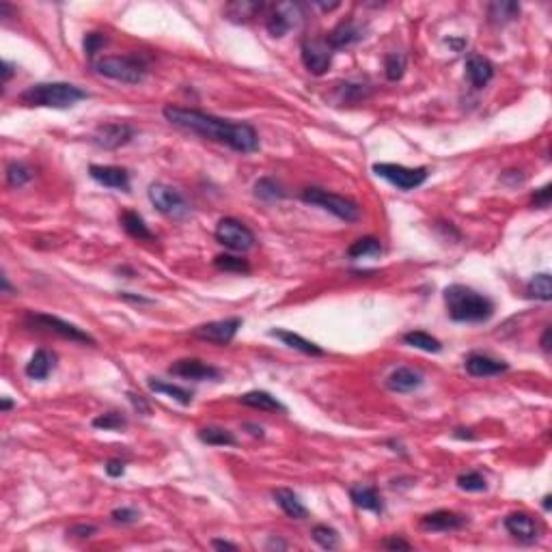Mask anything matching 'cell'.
Here are the masks:
<instances>
[{
    "label": "cell",
    "mask_w": 552,
    "mask_h": 552,
    "mask_svg": "<svg viewBox=\"0 0 552 552\" xmlns=\"http://www.w3.org/2000/svg\"><path fill=\"white\" fill-rule=\"evenodd\" d=\"M162 114L175 128L222 143L237 153H255L259 149V134L251 124H235V121L220 119L203 110L173 106V104L164 106Z\"/></svg>",
    "instance_id": "1"
},
{
    "label": "cell",
    "mask_w": 552,
    "mask_h": 552,
    "mask_svg": "<svg viewBox=\"0 0 552 552\" xmlns=\"http://www.w3.org/2000/svg\"><path fill=\"white\" fill-rule=\"evenodd\" d=\"M445 304L449 318L462 324H483L494 315V302L466 285H449Z\"/></svg>",
    "instance_id": "2"
},
{
    "label": "cell",
    "mask_w": 552,
    "mask_h": 552,
    "mask_svg": "<svg viewBox=\"0 0 552 552\" xmlns=\"http://www.w3.org/2000/svg\"><path fill=\"white\" fill-rule=\"evenodd\" d=\"M89 93L82 91L76 85L70 82H39L28 87L20 99L26 106H37V108H56V110H65L76 106L78 102L87 99Z\"/></svg>",
    "instance_id": "3"
},
{
    "label": "cell",
    "mask_w": 552,
    "mask_h": 552,
    "mask_svg": "<svg viewBox=\"0 0 552 552\" xmlns=\"http://www.w3.org/2000/svg\"><path fill=\"white\" fill-rule=\"evenodd\" d=\"M93 70L121 85H141L147 78V65L139 56H102L93 60Z\"/></svg>",
    "instance_id": "4"
},
{
    "label": "cell",
    "mask_w": 552,
    "mask_h": 552,
    "mask_svg": "<svg viewBox=\"0 0 552 552\" xmlns=\"http://www.w3.org/2000/svg\"><path fill=\"white\" fill-rule=\"evenodd\" d=\"M300 197H302L304 203L318 205V207L330 212L332 216H337L343 222H356L360 218V207L352 199H345L341 195L328 193L324 188H315V186L313 188H304Z\"/></svg>",
    "instance_id": "5"
},
{
    "label": "cell",
    "mask_w": 552,
    "mask_h": 552,
    "mask_svg": "<svg viewBox=\"0 0 552 552\" xmlns=\"http://www.w3.org/2000/svg\"><path fill=\"white\" fill-rule=\"evenodd\" d=\"M374 173L382 179H386L389 183H393L395 188L399 190H414L418 186H423V183L427 181L429 177V171L425 166H418V168H408V166H401V164H391V162H378L374 164Z\"/></svg>",
    "instance_id": "6"
},
{
    "label": "cell",
    "mask_w": 552,
    "mask_h": 552,
    "mask_svg": "<svg viewBox=\"0 0 552 552\" xmlns=\"http://www.w3.org/2000/svg\"><path fill=\"white\" fill-rule=\"evenodd\" d=\"M216 239L224 249L235 253H247L255 247V233L237 218H222L216 227Z\"/></svg>",
    "instance_id": "7"
},
{
    "label": "cell",
    "mask_w": 552,
    "mask_h": 552,
    "mask_svg": "<svg viewBox=\"0 0 552 552\" xmlns=\"http://www.w3.org/2000/svg\"><path fill=\"white\" fill-rule=\"evenodd\" d=\"M149 201L160 214L175 220H181L190 214V203L183 199V195L171 186H164V183H153L149 188Z\"/></svg>",
    "instance_id": "8"
},
{
    "label": "cell",
    "mask_w": 552,
    "mask_h": 552,
    "mask_svg": "<svg viewBox=\"0 0 552 552\" xmlns=\"http://www.w3.org/2000/svg\"><path fill=\"white\" fill-rule=\"evenodd\" d=\"M28 324H33V326H37V328H43V330H48V332H54V335H58V337H63V339H70V341H78V343H95V339L91 337V335H87L82 328H78V326H74V324H70V322H65V320H60V318H56V315H48V313H28Z\"/></svg>",
    "instance_id": "9"
},
{
    "label": "cell",
    "mask_w": 552,
    "mask_h": 552,
    "mask_svg": "<svg viewBox=\"0 0 552 552\" xmlns=\"http://www.w3.org/2000/svg\"><path fill=\"white\" fill-rule=\"evenodd\" d=\"M242 328V320L239 318H229V320H218V322H207L201 324L193 330V335L201 341L214 343V345H229L237 330Z\"/></svg>",
    "instance_id": "10"
},
{
    "label": "cell",
    "mask_w": 552,
    "mask_h": 552,
    "mask_svg": "<svg viewBox=\"0 0 552 552\" xmlns=\"http://www.w3.org/2000/svg\"><path fill=\"white\" fill-rule=\"evenodd\" d=\"M300 54H302L304 67L309 70L313 76H324L332 65V50L328 48L326 41H318V39L302 41Z\"/></svg>",
    "instance_id": "11"
},
{
    "label": "cell",
    "mask_w": 552,
    "mask_h": 552,
    "mask_svg": "<svg viewBox=\"0 0 552 552\" xmlns=\"http://www.w3.org/2000/svg\"><path fill=\"white\" fill-rule=\"evenodd\" d=\"M136 136V128L130 124H106L99 126L93 134V143L99 149H119Z\"/></svg>",
    "instance_id": "12"
},
{
    "label": "cell",
    "mask_w": 552,
    "mask_h": 552,
    "mask_svg": "<svg viewBox=\"0 0 552 552\" xmlns=\"http://www.w3.org/2000/svg\"><path fill=\"white\" fill-rule=\"evenodd\" d=\"M168 374L186 378V380H197V382L220 378V369H216V367H212V364H207L199 358H181V360L173 362L168 367Z\"/></svg>",
    "instance_id": "13"
},
{
    "label": "cell",
    "mask_w": 552,
    "mask_h": 552,
    "mask_svg": "<svg viewBox=\"0 0 552 552\" xmlns=\"http://www.w3.org/2000/svg\"><path fill=\"white\" fill-rule=\"evenodd\" d=\"M298 18H302L300 5L296 3H281L276 5V9L270 13L266 28L272 37H283L289 28H293L298 24Z\"/></svg>",
    "instance_id": "14"
},
{
    "label": "cell",
    "mask_w": 552,
    "mask_h": 552,
    "mask_svg": "<svg viewBox=\"0 0 552 552\" xmlns=\"http://www.w3.org/2000/svg\"><path fill=\"white\" fill-rule=\"evenodd\" d=\"M89 175L102 183V186L106 188H112V190H124L128 193L130 190V173L126 168L121 166H102V164H91L89 166Z\"/></svg>",
    "instance_id": "15"
},
{
    "label": "cell",
    "mask_w": 552,
    "mask_h": 552,
    "mask_svg": "<svg viewBox=\"0 0 552 552\" xmlns=\"http://www.w3.org/2000/svg\"><path fill=\"white\" fill-rule=\"evenodd\" d=\"M468 522L466 516L449 512V509H438L421 518V526L425 531H436V533H449V531H460Z\"/></svg>",
    "instance_id": "16"
},
{
    "label": "cell",
    "mask_w": 552,
    "mask_h": 552,
    "mask_svg": "<svg viewBox=\"0 0 552 552\" xmlns=\"http://www.w3.org/2000/svg\"><path fill=\"white\" fill-rule=\"evenodd\" d=\"M466 372L475 378H489V376H501L509 369L505 360H497L485 354H470L464 362Z\"/></svg>",
    "instance_id": "17"
},
{
    "label": "cell",
    "mask_w": 552,
    "mask_h": 552,
    "mask_svg": "<svg viewBox=\"0 0 552 552\" xmlns=\"http://www.w3.org/2000/svg\"><path fill=\"white\" fill-rule=\"evenodd\" d=\"M505 529L512 537H516L518 541L522 543H533L537 537H539V526L537 522L524 514V512H516V514H509L505 518Z\"/></svg>",
    "instance_id": "18"
},
{
    "label": "cell",
    "mask_w": 552,
    "mask_h": 552,
    "mask_svg": "<svg viewBox=\"0 0 552 552\" xmlns=\"http://www.w3.org/2000/svg\"><path fill=\"white\" fill-rule=\"evenodd\" d=\"M362 37H364V31H362L356 22L347 20V22L337 24V26L328 33V37H326L324 41H326L328 48L335 52V50H343V48H350V45L358 43Z\"/></svg>",
    "instance_id": "19"
},
{
    "label": "cell",
    "mask_w": 552,
    "mask_h": 552,
    "mask_svg": "<svg viewBox=\"0 0 552 552\" xmlns=\"http://www.w3.org/2000/svg\"><path fill=\"white\" fill-rule=\"evenodd\" d=\"M423 374L416 372V369H410V367H399V369H395L389 380H386V386L393 391V393H412L416 389L423 386Z\"/></svg>",
    "instance_id": "20"
},
{
    "label": "cell",
    "mask_w": 552,
    "mask_h": 552,
    "mask_svg": "<svg viewBox=\"0 0 552 552\" xmlns=\"http://www.w3.org/2000/svg\"><path fill=\"white\" fill-rule=\"evenodd\" d=\"M466 76H468V80L475 89H483V87L489 85V80L494 78V65L489 63L487 58H483L479 54H472L466 60Z\"/></svg>",
    "instance_id": "21"
},
{
    "label": "cell",
    "mask_w": 552,
    "mask_h": 552,
    "mask_svg": "<svg viewBox=\"0 0 552 552\" xmlns=\"http://www.w3.org/2000/svg\"><path fill=\"white\" fill-rule=\"evenodd\" d=\"M350 499L356 507L367 509V512H374V514H382L384 512V503L382 497L378 494L376 487L369 485H352L350 487Z\"/></svg>",
    "instance_id": "22"
},
{
    "label": "cell",
    "mask_w": 552,
    "mask_h": 552,
    "mask_svg": "<svg viewBox=\"0 0 552 552\" xmlns=\"http://www.w3.org/2000/svg\"><path fill=\"white\" fill-rule=\"evenodd\" d=\"M266 9V3H257V0H235V3H229L224 7V16L231 22H249L253 18H257V13H261Z\"/></svg>",
    "instance_id": "23"
},
{
    "label": "cell",
    "mask_w": 552,
    "mask_h": 552,
    "mask_svg": "<svg viewBox=\"0 0 552 552\" xmlns=\"http://www.w3.org/2000/svg\"><path fill=\"white\" fill-rule=\"evenodd\" d=\"M274 501H276V505L285 512V516H289V518H293V520H304L306 516H309V512H306V507L302 505V501L298 499V494L291 492V489H287V487L274 489Z\"/></svg>",
    "instance_id": "24"
},
{
    "label": "cell",
    "mask_w": 552,
    "mask_h": 552,
    "mask_svg": "<svg viewBox=\"0 0 552 552\" xmlns=\"http://www.w3.org/2000/svg\"><path fill=\"white\" fill-rule=\"evenodd\" d=\"M270 337H276V339H281L287 347H291V350H298V352H302V354H306V356H324V350L318 345V343H313V341H309V339H304V337H300V335H296V332H289V330H270Z\"/></svg>",
    "instance_id": "25"
},
{
    "label": "cell",
    "mask_w": 552,
    "mask_h": 552,
    "mask_svg": "<svg viewBox=\"0 0 552 552\" xmlns=\"http://www.w3.org/2000/svg\"><path fill=\"white\" fill-rule=\"evenodd\" d=\"M119 220H121V227L126 229V233H128L130 237H134V239H139V242H153V239H156V235L149 231V227L145 224V220H143V216H141L139 212L128 210V212L121 214Z\"/></svg>",
    "instance_id": "26"
},
{
    "label": "cell",
    "mask_w": 552,
    "mask_h": 552,
    "mask_svg": "<svg viewBox=\"0 0 552 552\" xmlns=\"http://www.w3.org/2000/svg\"><path fill=\"white\" fill-rule=\"evenodd\" d=\"M239 401L249 408H257V410H266V412H287V408L270 393L266 391H251V393H244L239 397Z\"/></svg>",
    "instance_id": "27"
},
{
    "label": "cell",
    "mask_w": 552,
    "mask_h": 552,
    "mask_svg": "<svg viewBox=\"0 0 552 552\" xmlns=\"http://www.w3.org/2000/svg\"><path fill=\"white\" fill-rule=\"evenodd\" d=\"M520 16V5L512 3V0H497V3H489L487 7V20L492 24H509Z\"/></svg>",
    "instance_id": "28"
},
{
    "label": "cell",
    "mask_w": 552,
    "mask_h": 552,
    "mask_svg": "<svg viewBox=\"0 0 552 552\" xmlns=\"http://www.w3.org/2000/svg\"><path fill=\"white\" fill-rule=\"evenodd\" d=\"M52 369H54V354H50L48 350H37L26 364V376L31 380H45Z\"/></svg>",
    "instance_id": "29"
},
{
    "label": "cell",
    "mask_w": 552,
    "mask_h": 552,
    "mask_svg": "<svg viewBox=\"0 0 552 552\" xmlns=\"http://www.w3.org/2000/svg\"><path fill=\"white\" fill-rule=\"evenodd\" d=\"M382 253V242L374 235H367L356 239L352 247L347 249L350 259H362V257H378Z\"/></svg>",
    "instance_id": "30"
},
{
    "label": "cell",
    "mask_w": 552,
    "mask_h": 552,
    "mask_svg": "<svg viewBox=\"0 0 552 552\" xmlns=\"http://www.w3.org/2000/svg\"><path fill=\"white\" fill-rule=\"evenodd\" d=\"M199 440L205 445H212V447H235L237 445L235 436L229 432V429H222V427H203L199 432Z\"/></svg>",
    "instance_id": "31"
},
{
    "label": "cell",
    "mask_w": 552,
    "mask_h": 552,
    "mask_svg": "<svg viewBox=\"0 0 552 552\" xmlns=\"http://www.w3.org/2000/svg\"><path fill=\"white\" fill-rule=\"evenodd\" d=\"M404 343L410 345V347L423 350V352H432V354H438V352L443 350V343H440L436 337L427 335V332H423V330L406 332V335H404Z\"/></svg>",
    "instance_id": "32"
},
{
    "label": "cell",
    "mask_w": 552,
    "mask_h": 552,
    "mask_svg": "<svg viewBox=\"0 0 552 552\" xmlns=\"http://www.w3.org/2000/svg\"><path fill=\"white\" fill-rule=\"evenodd\" d=\"M255 197L266 201V203H274V201H281L285 199V190L278 181H274L272 177H261L257 183H255Z\"/></svg>",
    "instance_id": "33"
},
{
    "label": "cell",
    "mask_w": 552,
    "mask_h": 552,
    "mask_svg": "<svg viewBox=\"0 0 552 552\" xmlns=\"http://www.w3.org/2000/svg\"><path fill=\"white\" fill-rule=\"evenodd\" d=\"M149 389L153 393H162V395H168L171 399L179 401L181 406H190L193 404V393L181 389V386H175V384H166V382H160V380H149Z\"/></svg>",
    "instance_id": "34"
},
{
    "label": "cell",
    "mask_w": 552,
    "mask_h": 552,
    "mask_svg": "<svg viewBox=\"0 0 552 552\" xmlns=\"http://www.w3.org/2000/svg\"><path fill=\"white\" fill-rule=\"evenodd\" d=\"M526 293L535 300H541V302H548L552 298V281H550V274L541 272L537 276H533L526 285Z\"/></svg>",
    "instance_id": "35"
},
{
    "label": "cell",
    "mask_w": 552,
    "mask_h": 552,
    "mask_svg": "<svg viewBox=\"0 0 552 552\" xmlns=\"http://www.w3.org/2000/svg\"><path fill=\"white\" fill-rule=\"evenodd\" d=\"M384 74L391 82H397L406 74V54L404 52H389L384 56Z\"/></svg>",
    "instance_id": "36"
},
{
    "label": "cell",
    "mask_w": 552,
    "mask_h": 552,
    "mask_svg": "<svg viewBox=\"0 0 552 552\" xmlns=\"http://www.w3.org/2000/svg\"><path fill=\"white\" fill-rule=\"evenodd\" d=\"M214 266L222 272H235V274H249L251 272V264L242 257L235 255H218L214 259Z\"/></svg>",
    "instance_id": "37"
},
{
    "label": "cell",
    "mask_w": 552,
    "mask_h": 552,
    "mask_svg": "<svg viewBox=\"0 0 552 552\" xmlns=\"http://www.w3.org/2000/svg\"><path fill=\"white\" fill-rule=\"evenodd\" d=\"M33 179V168L22 162H11L7 166V183L13 188H22Z\"/></svg>",
    "instance_id": "38"
},
{
    "label": "cell",
    "mask_w": 552,
    "mask_h": 552,
    "mask_svg": "<svg viewBox=\"0 0 552 552\" xmlns=\"http://www.w3.org/2000/svg\"><path fill=\"white\" fill-rule=\"evenodd\" d=\"M311 537L318 546H322L324 550H335L339 546V533L332 529V526H326V524H318L313 526L311 531Z\"/></svg>",
    "instance_id": "39"
},
{
    "label": "cell",
    "mask_w": 552,
    "mask_h": 552,
    "mask_svg": "<svg viewBox=\"0 0 552 552\" xmlns=\"http://www.w3.org/2000/svg\"><path fill=\"white\" fill-rule=\"evenodd\" d=\"M458 487L466 489V492H483V489L487 487V483H485V477L481 472L468 470V472H462L458 477Z\"/></svg>",
    "instance_id": "40"
},
{
    "label": "cell",
    "mask_w": 552,
    "mask_h": 552,
    "mask_svg": "<svg viewBox=\"0 0 552 552\" xmlns=\"http://www.w3.org/2000/svg\"><path fill=\"white\" fill-rule=\"evenodd\" d=\"M128 425V421H126V416L124 414H119V412H106V414H99V416H95L93 418V427H97V429H110V432H114V429H124Z\"/></svg>",
    "instance_id": "41"
},
{
    "label": "cell",
    "mask_w": 552,
    "mask_h": 552,
    "mask_svg": "<svg viewBox=\"0 0 552 552\" xmlns=\"http://www.w3.org/2000/svg\"><path fill=\"white\" fill-rule=\"evenodd\" d=\"M106 35H102V33H89L87 37H85V52H87V56L89 58H93L104 45H106Z\"/></svg>",
    "instance_id": "42"
},
{
    "label": "cell",
    "mask_w": 552,
    "mask_h": 552,
    "mask_svg": "<svg viewBox=\"0 0 552 552\" xmlns=\"http://www.w3.org/2000/svg\"><path fill=\"white\" fill-rule=\"evenodd\" d=\"M110 518L119 524H134V522H139L141 514L134 507H119L110 514Z\"/></svg>",
    "instance_id": "43"
},
{
    "label": "cell",
    "mask_w": 552,
    "mask_h": 552,
    "mask_svg": "<svg viewBox=\"0 0 552 552\" xmlns=\"http://www.w3.org/2000/svg\"><path fill=\"white\" fill-rule=\"evenodd\" d=\"M97 533V526L95 524H74L70 531H67V535H74V537H91V535H95Z\"/></svg>",
    "instance_id": "44"
},
{
    "label": "cell",
    "mask_w": 552,
    "mask_h": 552,
    "mask_svg": "<svg viewBox=\"0 0 552 552\" xmlns=\"http://www.w3.org/2000/svg\"><path fill=\"white\" fill-rule=\"evenodd\" d=\"M550 183H546L543 188H539L537 193H535V197H533V205L535 207H548L550 205Z\"/></svg>",
    "instance_id": "45"
},
{
    "label": "cell",
    "mask_w": 552,
    "mask_h": 552,
    "mask_svg": "<svg viewBox=\"0 0 552 552\" xmlns=\"http://www.w3.org/2000/svg\"><path fill=\"white\" fill-rule=\"evenodd\" d=\"M104 468H106V475H108V477H121V475L126 472L124 462H119V460H108Z\"/></svg>",
    "instance_id": "46"
},
{
    "label": "cell",
    "mask_w": 552,
    "mask_h": 552,
    "mask_svg": "<svg viewBox=\"0 0 552 552\" xmlns=\"http://www.w3.org/2000/svg\"><path fill=\"white\" fill-rule=\"evenodd\" d=\"M128 399L132 401V406H134L141 414H149V412H151L149 404H147L141 395H136V393H128Z\"/></svg>",
    "instance_id": "47"
},
{
    "label": "cell",
    "mask_w": 552,
    "mask_h": 552,
    "mask_svg": "<svg viewBox=\"0 0 552 552\" xmlns=\"http://www.w3.org/2000/svg\"><path fill=\"white\" fill-rule=\"evenodd\" d=\"M382 546L389 548V550H410V548H412L408 541H404V539H399V537H389V539H384Z\"/></svg>",
    "instance_id": "48"
},
{
    "label": "cell",
    "mask_w": 552,
    "mask_h": 552,
    "mask_svg": "<svg viewBox=\"0 0 552 552\" xmlns=\"http://www.w3.org/2000/svg\"><path fill=\"white\" fill-rule=\"evenodd\" d=\"M13 65L9 63V60H3V85H7L9 80H11V76H13Z\"/></svg>",
    "instance_id": "49"
},
{
    "label": "cell",
    "mask_w": 552,
    "mask_h": 552,
    "mask_svg": "<svg viewBox=\"0 0 552 552\" xmlns=\"http://www.w3.org/2000/svg\"><path fill=\"white\" fill-rule=\"evenodd\" d=\"M212 548H216V550H237L235 543L224 541V539H214V541H212Z\"/></svg>",
    "instance_id": "50"
},
{
    "label": "cell",
    "mask_w": 552,
    "mask_h": 552,
    "mask_svg": "<svg viewBox=\"0 0 552 552\" xmlns=\"http://www.w3.org/2000/svg\"><path fill=\"white\" fill-rule=\"evenodd\" d=\"M541 350L548 354L550 352V326H546V330H543V337H541Z\"/></svg>",
    "instance_id": "51"
},
{
    "label": "cell",
    "mask_w": 552,
    "mask_h": 552,
    "mask_svg": "<svg viewBox=\"0 0 552 552\" xmlns=\"http://www.w3.org/2000/svg\"><path fill=\"white\" fill-rule=\"evenodd\" d=\"M121 298H126V300H132V302H141V304H151L153 300H149V298H141V296H130V293H121Z\"/></svg>",
    "instance_id": "52"
},
{
    "label": "cell",
    "mask_w": 552,
    "mask_h": 552,
    "mask_svg": "<svg viewBox=\"0 0 552 552\" xmlns=\"http://www.w3.org/2000/svg\"><path fill=\"white\" fill-rule=\"evenodd\" d=\"M453 436H455V438H468V440H472V438H475V436L470 434V429H455Z\"/></svg>",
    "instance_id": "53"
},
{
    "label": "cell",
    "mask_w": 552,
    "mask_h": 552,
    "mask_svg": "<svg viewBox=\"0 0 552 552\" xmlns=\"http://www.w3.org/2000/svg\"><path fill=\"white\" fill-rule=\"evenodd\" d=\"M244 427H247V429H253V436H259V438H264V429L261 427H257V425H251V423H247V425H244Z\"/></svg>",
    "instance_id": "54"
},
{
    "label": "cell",
    "mask_w": 552,
    "mask_h": 552,
    "mask_svg": "<svg viewBox=\"0 0 552 552\" xmlns=\"http://www.w3.org/2000/svg\"><path fill=\"white\" fill-rule=\"evenodd\" d=\"M447 43H451V45H453V48H455L458 52H460V50H462V48L466 45V41H464V39H460V41H458V39H447Z\"/></svg>",
    "instance_id": "55"
},
{
    "label": "cell",
    "mask_w": 552,
    "mask_h": 552,
    "mask_svg": "<svg viewBox=\"0 0 552 552\" xmlns=\"http://www.w3.org/2000/svg\"><path fill=\"white\" fill-rule=\"evenodd\" d=\"M268 548H287V543L281 541V539H270V541H268Z\"/></svg>",
    "instance_id": "56"
},
{
    "label": "cell",
    "mask_w": 552,
    "mask_h": 552,
    "mask_svg": "<svg viewBox=\"0 0 552 552\" xmlns=\"http://www.w3.org/2000/svg\"><path fill=\"white\" fill-rule=\"evenodd\" d=\"M0 408H3V412H7V410L13 408V401L9 397H3V404H0Z\"/></svg>",
    "instance_id": "57"
},
{
    "label": "cell",
    "mask_w": 552,
    "mask_h": 552,
    "mask_svg": "<svg viewBox=\"0 0 552 552\" xmlns=\"http://www.w3.org/2000/svg\"><path fill=\"white\" fill-rule=\"evenodd\" d=\"M543 509H550V494L543 497Z\"/></svg>",
    "instance_id": "58"
}]
</instances>
